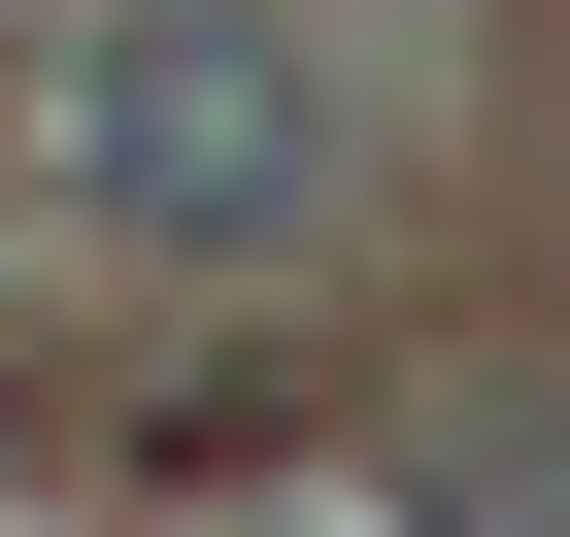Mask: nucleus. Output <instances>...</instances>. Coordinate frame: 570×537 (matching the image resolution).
Returning a JSON list of instances; mask_svg holds the SVG:
<instances>
[{
    "label": "nucleus",
    "mask_w": 570,
    "mask_h": 537,
    "mask_svg": "<svg viewBox=\"0 0 570 537\" xmlns=\"http://www.w3.org/2000/svg\"><path fill=\"white\" fill-rule=\"evenodd\" d=\"M68 168H101V235L235 268V235H303V202H336V68L268 35V0H135V35L68 68Z\"/></svg>",
    "instance_id": "obj_1"
}]
</instances>
